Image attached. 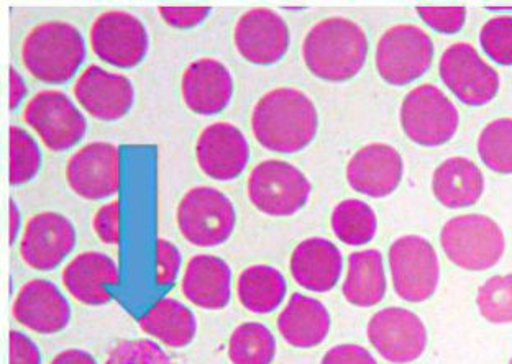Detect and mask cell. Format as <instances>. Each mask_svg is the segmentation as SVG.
Wrapping results in <instances>:
<instances>
[{"instance_id":"38","label":"cell","mask_w":512,"mask_h":364,"mask_svg":"<svg viewBox=\"0 0 512 364\" xmlns=\"http://www.w3.org/2000/svg\"><path fill=\"white\" fill-rule=\"evenodd\" d=\"M156 263H158V273H156V283L160 286H170L178 279L183 256L178 246L174 245L166 238L156 240Z\"/></svg>"},{"instance_id":"32","label":"cell","mask_w":512,"mask_h":364,"mask_svg":"<svg viewBox=\"0 0 512 364\" xmlns=\"http://www.w3.org/2000/svg\"><path fill=\"white\" fill-rule=\"evenodd\" d=\"M478 155L493 173L512 174V119L503 117L488 123L478 137Z\"/></svg>"},{"instance_id":"11","label":"cell","mask_w":512,"mask_h":364,"mask_svg":"<svg viewBox=\"0 0 512 364\" xmlns=\"http://www.w3.org/2000/svg\"><path fill=\"white\" fill-rule=\"evenodd\" d=\"M439 74L448 91L468 107L490 104L501 87L498 71L465 41L453 43L444 51Z\"/></svg>"},{"instance_id":"4","label":"cell","mask_w":512,"mask_h":364,"mask_svg":"<svg viewBox=\"0 0 512 364\" xmlns=\"http://www.w3.org/2000/svg\"><path fill=\"white\" fill-rule=\"evenodd\" d=\"M440 246L450 263L481 273L503 260L506 237L499 223L488 215L463 214L444 223Z\"/></svg>"},{"instance_id":"41","label":"cell","mask_w":512,"mask_h":364,"mask_svg":"<svg viewBox=\"0 0 512 364\" xmlns=\"http://www.w3.org/2000/svg\"><path fill=\"white\" fill-rule=\"evenodd\" d=\"M320 364H378V361L363 346L343 343V345L332 346L322 356Z\"/></svg>"},{"instance_id":"12","label":"cell","mask_w":512,"mask_h":364,"mask_svg":"<svg viewBox=\"0 0 512 364\" xmlns=\"http://www.w3.org/2000/svg\"><path fill=\"white\" fill-rule=\"evenodd\" d=\"M89 40L99 60L120 69L137 68L147 58L150 46L145 23L137 15L122 10L97 15Z\"/></svg>"},{"instance_id":"34","label":"cell","mask_w":512,"mask_h":364,"mask_svg":"<svg viewBox=\"0 0 512 364\" xmlns=\"http://www.w3.org/2000/svg\"><path fill=\"white\" fill-rule=\"evenodd\" d=\"M480 315L493 325L512 324V274L491 276L476 294Z\"/></svg>"},{"instance_id":"8","label":"cell","mask_w":512,"mask_h":364,"mask_svg":"<svg viewBox=\"0 0 512 364\" xmlns=\"http://www.w3.org/2000/svg\"><path fill=\"white\" fill-rule=\"evenodd\" d=\"M434 56L429 33L416 25H394L376 45V71L389 86H407L429 71Z\"/></svg>"},{"instance_id":"45","label":"cell","mask_w":512,"mask_h":364,"mask_svg":"<svg viewBox=\"0 0 512 364\" xmlns=\"http://www.w3.org/2000/svg\"><path fill=\"white\" fill-rule=\"evenodd\" d=\"M9 214V243L10 245H14L15 240L19 237L20 227H22V214H20L19 205L15 204L14 199H10Z\"/></svg>"},{"instance_id":"20","label":"cell","mask_w":512,"mask_h":364,"mask_svg":"<svg viewBox=\"0 0 512 364\" xmlns=\"http://www.w3.org/2000/svg\"><path fill=\"white\" fill-rule=\"evenodd\" d=\"M234 76L222 61L199 58L189 63L181 78V97L194 114L212 117L229 107L234 97Z\"/></svg>"},{"instance_id":"3","label":"cell","mask_w":512,"mask_h":364,"mask_svg":"<svg viewBox=\"0 0 512 364\" xmlns=\"http://www.w3.org/2000/svg\"><path fill=\"white\" fill-rule=\"evenodd\" d=\"M23 66L37 81L61 86L76 76L86 60V41L73 23L45 20L23 38Z\"/></svg>"},{"instance_id":"30","label":"cell","mask_w":512,"mask_h":364,"mask_svg":"<svg viewBox=\"0 0 512 364\" xmlns=\"http://www.w3.org/2000/svg\"><path fill=\"white\" fill-rule=\"evenodd\" d=\"M330 227L343 245L365 246L375 240L378 217L373 207L366 202L345 199L332 210Z\"/></svg>"},{"instance_id":"27","label":"cell","mask_w":512,"mask_h":364,"mask_svg":"<svg viewBox=\"0 0 512 364\" xmlns=\"http://www.w3.org/2000/svg\"><path fill=\"white\" fill-rule=\"evenodd\" d=\"M388 291V278L380 250L355 251L348 256L347 273L342 284V294L348 304L370 309L383 301Z\"/></svg>"},{"instance_id":"24","label":"cell","mask_w":512,"mask_h":364,"mask_svg":"<svg viewBox=\"0 0 512 364\" xmlns=\"http://www.w3.org/2000/svg\"><path fill=\"white\" fill-rule=\"evenodd\" d=\"M181 292L184 299L204 310H222L232 299V269L215 255L189 258L184 269Z\"/></svg>"},{"instance_id":"46","label":"cell","mask_w":512,"mask_h":364,"mask_svg":"<svg viewBox=\"0 0 512 364\" xmlns=\"http://www.w3.org/2000/svg\"><path fill=\"white\" fill-rule=\"evenodd\" d=\"M491 12H503V10H512V7H488Z\"/></svg>"},{"instance_id":"2","label":"cell","mask_w":512,"mask_h":364,"mask_svg":"<svg viewBox=\"0 0 512 364\" xmlns=\"http://www.w3.org/2000/svg\"><path fill=\"white\" fill-rule=\"evenodd\" d=\"M368 37L357 22L345 17L320 20L302 43V60L316 78L347 82L360 74L368 58Z\"/></svg>"},{"instance_id":"26","label":"cell","mask_w":512,"mask_h":364,"mask_svg":"<svg viewBox=\"0 0 512 364\" xmlns=\"http://www.w3.org/2000/svg\"><path fill=\"white\" fill-rule=\"evenodd\" d=\"M432 192L447 209H467L485 192V176L473 161L453 156L439 164L432 176Z\"/></svg>"},{"instance_id":"37","label":"cell","mask_w":512,"mask_h":364,"mask_svg":"<svg viewBox=\"0 0 512 364\" xmlns=\"http://www.w3.org/2000/svg\"><path fill=\"white\" fill-rule=\"evenodd\" d=\"M417 15L427 27L444 35L462 32L467 22L465 7H417Z\"/></svg>"},{"instance_id":"40","label":"cell","mask_w":512,"mask_h":364,"mask_svg":"<svg viewBox=\"0 0 512 364\" xmlns=\"http://www.w3.org/2000/svg\"><path fill=\"white\" fill-rule=\"evenodd\" d=\"M211 7H158V14L166 25L178 30H189L206 22L211 15Z\"/></svg>"},{"instance_id":"22","label":"cell","mask_w":512,"mask_h":364,"mask_svg":"<svg viewBox=\"0 0 512 364\" xmlns=\"http://www.w3.org/2000/svg\"><path fill=\"white\" fill-rule=\"evenodd\" d=\"M289 273L306 291L330 292L342 278V251L327 238H306L291 253Z\"/></svg>"},{"instance_id":"13","label":"cell","mask_w":512,"mask_h":364,"mask_svg":"<svg viewBox=\"0 0 512 364\" xmlns=\"http://www.w3.org/2000/svg\"><path fill=\"white\" fill-rule=\"evenodd\" d=\"M366 337L378 355L393 364L414 363L429 343L421 317L404 307L378 310L368 322Z\"/></svg>"},{"instance_id":"29","label":"cell","mask_w":512,"mask_h":364,"mask_svg":"<svg viewBox=\"0 0 512 364\" xmlns=\"http://www.w3.org/2000/svg\"><path fill=\"white\" fill-rule=\"evenodd\" d=\"M288 292L286 278L268 264H253L237 279L238 301L243 309L258 315L271 314L283 304Z\"/></svg>"},{"instance_id":"10","label":"cell","mask_w":512,"mask_h":364,"mask_svg":"<svg viewBox=\"0 0 512 364\" xmlns=\"http://www.w3.org/2000/svg\"><path fill=\"white\" fill-rule=\"evenodd\" d=\"M22 120L37 133L43 145L55 153L78 145L87 130L81 110L64 92L55 89L37 92L25 105Z\"/></svg>"},{"instance_id":"17","label":"cell","mask_w":512,"mask_h":364,"mask_svg":"<svg viewBox=\"0 0 512 364\" xmlns=\"http://www.w3.org/2000/svg\"><path fill=\"white\" fill-rule=\"evenodd\" d=\"M74 99L102 122L124 119L135 102V87L124 74L112 73L99 64H89L73 86Z\"/></svg>"},{"instance_id":"42","label":"cell","mask_w":512,"mask_h":364,"mask_svg":"<svg viewBox=\"0 0 512 364\" xmlns=\"http://www.w3.org/2000/svg\"><path fill=\"white\" fill-rule=\"evenodd\" d=\"M10 364H42V353L32 338L19 330H10Z\"/></svg>"},{"instance_id":"43","label":"cell","mask_w":512,"mask_h":364,"mask_svg":"<svg viewBox=\"0 0 512 364\" xmlns=\"http://www.w3.org/2000/svg\"><path fill=\"white\" fill-rule=\"evenodd\" d=\"M9 76H10V102L9 107L10 110H15L22 104L23 99L27 96V84L23 81L22 74L14 68V66H10L9 68Z\"/></svg>"},{"instance_id":"6","label":"cell","mask_w":512,"mask_h":364,"mask_svg":"<svg viewBox=\"0 0 512 364\" xmlns=\"http://www.w3.org/2000/svg\"><path fill=\"white\" fill-rule=\"evenodd\" d=\"M312 184L294 164L266 160L256 164L247 182V196L261 214L291 217L309 202Z\"/></svg>"},{"instance_id":"14","label":"cell","mask_w":512,"mask_h":364,"mask_svg":"<svg viewBox=\"0 0 512 364\" xmlns=\"http://www.w3.org/2000/svg\"><path fill=\"white\" fill-rule=\"evenodd\" d=\"M66 181L76 196L104 201L120 191V150L114 143L81 146L66 164Z\"/></svg>"},{"instance_id":"28","label":"cell","mask_w":512,"mask_h":364,"mask_svg":"<svg viewBox=\"0 0 512 364\" xmlns=\"http://www.w3.org/2000/svg\"><path fill=\"white\" fill-rule=\"evenodd\" d=\"M140 330L170 348H184L196 338L197 319L183 302L163 297L143 315Z\"/></svg>"},{"instance_id":"21","label":"cell","mask_w":512,"mask_h":364,"mask_svg":"<svg viewBox=\"0 0 512 364\" xmlns=\"http://www.w3.org/2000/svg\"><path fill=\"white\" fill-rule=\"evenodd\" d=\"M71 314V304L60 287L46 279L23 284L12 307L17 324L40 335L63 332L71 322Z\"/></svg>"},{"instance_id":"33","label":"cell","mask_w":512,"mask_h":364,"mask_svg":"<svg viewBox=\"0 0 512 364\" xmlns=\"http://www.w3.org/2000/svg\"><path fill=\"white\" fill-rule=\"evenodd\" d=\"M10 137V186L19 187L37 178L42 168V151L30 133L19 125L9 128Z\"/></svg>"},{"instance_id":"35","label":"cell","mask_w":512,"mask_h":364,"mask_svg":"<svg viewBox=\"0 0 512 364\" xmlns=\"http://www.w3.org/2000/svg\"><path fill=\"white\" fill-rule=\"evenodd\" d=\"M480 45L494 63L512 66V15L486 20L480 30Z\"/></svg>"},{"instance_id":"39","label":"cell","mask_w":512,"mask_h":364,"mask_svg":"<svg viewBox=\"0 0 512 364\" xmlns=\"http://www.w3.org/2000/svg\"><path fill=\"white\" fill-rule=\"evenodd\" d=\"M92 228L104 245H120V201L107 202L97 209Z\"/></svg>"},{"instance_id":"15","label":"cell","mask_w":512,"mask_h":364,"mask_svg":"<svg viewBox=\"0 0 512 364\" xmlns=\"http://www.w3.org/2000/svg\"><path fill=\"white\" fill-rule=\"evenodd\" d=\"M78 242L73 222L45 210L33 215L23 228L19 253L23 263L35 271H53L73 253Z\"/></svg>"},{"instance_id":"9","label":"cell","mask_w":512,"mask_h":364,"mask_svg":"<svg viewBox=\"0 0 512 364\" xmlns=\"http://www.w3.org/2000/svg\"><path fill=\"white\" fill-rule=\"evenodd\" d=\"M389 273L399 299L421 304L429 301L440 283V261L434 245L419 235H404L391 243Z\"/></svg>"},{"instance_id":"36","label":"cell","mask_w":512,"mask_h":364,"mask_svg":"<svg viewBox=\"0 0 512 364\" xmlns=\"http://www.w3.org/2000/svg\"><path fill=\"white\" fill-rule=\"evenodd\" d=\"M104 364H174L158 343L148 338L122 340L110 350Z\"/></svg>"},{"instance_id":"23","label":"cell","mask_w":512,"mask_h":364,"mask_svg":"<svg viewBox=\"0 0 512 364\" xmlns=\"http://www.w3.org/2000/svg\"><path fill=\"white\" fill-rule=\"evenodd\" d=\"M61 281L74 301L99 307L110 302L107 286L119 283V266L102 251H84L66 264Z\"/></svg>"},{"instance_id":"1","label":"cell","mask_w":512,"mask_h":364,"mask_svg":"<svg viewBox=\"0 0 512 364\" xmlns=\"http://www.w3.org/2000/svg\"><path fill=\"white\" fill-rule=\"evenodd\" d=\"M252 132L266 150L296 155L316 140L319 112L306 92L296 87H276L253 107Z\"/></svg>"},{"instance_id":"19","label":"cell","mask_w":512,"mask_h":364,"mask_svg":"<svg viewBox=\"0 0 512 364\" xmlns=\"http://www.w3.org/2000/svg\"><path fill=\"white\" fill-rule=\"evenodd\" d=\"M403 156L394 146L370 143L355 151L345 169L348 186L371 199L391 196L403 181Z\"/></svg>"},{"instance_id":"31","label":"cell","mask_w":512,"mask_h":364,"mask_svg":"<svg viewBox=\"0 0 512 364\" xmlns=\"http://www.w3.org/2000/svg\"><path fill=\"white\" fill-rule=\"evenodd\" d=\"M276 338L270 328L260 322H245L235 328L229 340L232 364H271L275 361Z\"/></svg>"},{"instance_id":"18","label":"cell","mask_w":512,"mask_h":364,"mask_svg":"<svg viewBox=\"0 0 512 364\" xmlns=\"http://www.w3.org/2000/svg\"><path fill=\"white\" fill-rule=\"evenodd\" d=\"M196 160L207 178L234 181L248 166L250 143L234 123H211L197 137Z\"/></svg>"},{"instance_id":"44","label":"cell","mask_w":512,"mask_h":364,"mask_svg":"<svg viewBox=\"0 0 512 364\" xmlns=\"http://www.w3.org/2000/svg\"><path fill=\"white\" fill-rule=\"evenodd\" d=\"M50 364H97V361L87 351L79 350V348H68V350L60 351L50 361Z\"/></svg>"},{"instance_id":"25","label":"cell","mask_w":512,"mask_h":364,"mask_svg":"<svg viewBox=\"0 0 512 364\" xmlns=\"http://www.w3.org/2000/svg\"><path fill=\"white\" fill-rule=\"evenodd\" d=\"M278 332L294 348H316L329 337L332 319L319 299L294 292L278 315Z\"/></svg>"},{"instance_id":"5","label":"cell","mask_w":512,"mask_h":364,"mask_svg":"<svg viewBox=\"0 0 512 364\" xmlns=\"http://www.w3.org/2000/svg\"><path fill=\"white\" fill-rule=\"evenodd\" d=\"M176 223L186 242L197 248H215L232 237L237 227V210L219 189L196 186L179 201Z\"/></svg>"},{"instance_id":"47","label":"cell","mask_w":512,"mask_h":364,"mask_svg":"<svg viewBox=\"0 0 512 364\" xmlns=\"http://www.w3.org/2000/svg\"><path fill=\"white\" fill-rule=\"evenodd\" d=\"M509 364H512V358H511V361H509Z\"/></svg>"},{"instance_id":"16","label":"cell","mask_w":512,"mask_h":364,"mask_svg":"<svg viewBox=\"0 0 512 364\" xmlns=\"http://www.w3.org/2000/svg\"><path fill=\"white\" fill-rule=\"evenodd\" d=\"M234 45L248 63L271 66L283 60L288 53L291 32L288 23L278 12L255 7L235 23Z\"/></svg>"},{"instance_id":"7","label":"cell","mask_w":512,"mask_h":364,"mask_svg":"<svg viewBox=\"0 0 512 364\" xmlns=\"http://www.w3.org/2000/svg\"><path fill=\"white\" fill-rule=\"evenodd\" d=\"M399 122L412 143L437 148L457 135L460 114L442 89L434 84H421L404 97Z\"/></svg>"}]
</instances>
